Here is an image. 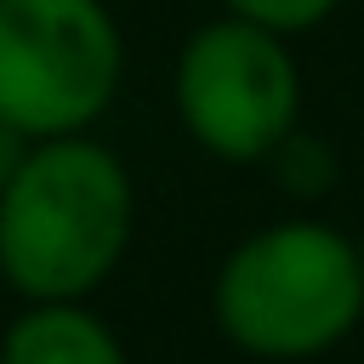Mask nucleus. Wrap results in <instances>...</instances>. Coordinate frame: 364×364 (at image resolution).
Wrapping results in <instances>:
<instances>
[{
  "mask_svg": "<svg viewBox=\"0 0 364 364\" xmlns=\"http://www.w3.org/2000/svg\"><path fill=\"white\" fill-rule=\"evenodd\" d=\"M119 68L125 46L102 0H0V119L28 142L85 136Z\"/></svg>",
  "mask_w": 364,
  "mask_h": 364,
  "instance_id": "nucleus-3",
  "label": "nucleus"
},
{
  "mask_svg": "<svg viewBox=\"0 0 364 364\" xmlns=\"http://www.w3.org/2000/svg\"><path fill=\"white\" fill-rule=\"evenodd\" d=\"M176 114L216 159H262L290 136L296 63L279 34L228 17L199 28L176 63Z\"/></svg>",
  "mask_w": 364,
  "mask_h": 364,
  "instance_id": "nucleus-4",
  "label": "nucleus"
},
{
  "mask_svg": "<svg viewBox=\"0 0 364 364\" xmlns=\"http://www.w3.org/2000/svg\"><path fill=\"white\" fill-rule=\"evenodd\" d=\"M364 307L358 250L318 222L245 239L216 273V324L262 358H307L353 330Z\"/></svg>",
  "mask_w": 364,
  "mask_h": 364,
  "instance_id": "nucleus-2",
  "label": "nucleus"
},
{
  "mask_svg": "<svg viewBox=\"0 0 364 364\" xmlns=\"http://www.w3.org/2000/svg\"><path fill=\"white\" fill-rule=\"evenodd\" d=\"M0 364H125V347L85 301H28L0 336Z\"/></svg>",
  "mask_w": 364,
  "mask_h": 364,
  "instance_id": "nucleus-5",
  "label": "nucleus"
},
{
  "mask_svg": "<svg viewBox=\"0 0 364 364\" xmlns=\"http://www.w3.org/2000/svg\"><path fill=\"white\" fill-rule=\"evenodd\" d=\"M28 148H34V142H28V136H23L17 125H6V119H0V193H6L11 182H17V171H23Z\"/></svg>",
  "mask_w": 364,
  "mask_h": 364,
  "instance_id": "nucleus-8",
  "label": "nucleus"
},
{
  "mask_svg": "<svg viewBox=\"0 0 364 364\" xmlns=\"http://www.w3.org/2000/svg\"><path fill=\"white\" fill-rule=\"evenodd\" d=\"M228 6H233V17H245V23L267 28V34H284V28L318 23L336 0H228Z\"/></svg>",
  "mask_w": 364,
  "mask_h": 364,
  "instance_id": "nucleus-6",
  "label": "nucleus"
},
{
  "mask_svg": "<svg viewBox=\"0 0 364 364\" xmlns=\"http://www.w3.org/2000/svg\"><path fill=\"white\" fill-rule=\"evenodd\" d=\"M279 159H284V176H290V188H301V193H318L324 188V176H330V159H324V148H313V142H279Z\"/></svg>",
  "mask_w": 364,
  "mask_h": 364,
  "instance_id": "nucleus-7",
  "label": "nucleus"
},
{
  "mask_svg": "<svg viewBox=\"0 0 364 364\" xmlns=\"http://www.w3.org/2000/svg\"><path fill=\"white\" fill-rule=\"evenodd\" d=\"M136 193L114 148L91 136L34 142L0 193V284L23 301H85L125 256Z\"/></svg>",
  "mask_w": 364,
  "mask_h": 364,
  "instance_id": "nucleus-1",
  "label": "nucleus"
}]
</instances>
